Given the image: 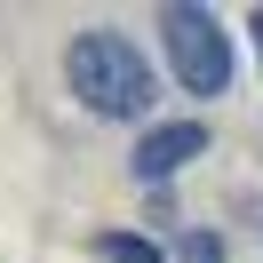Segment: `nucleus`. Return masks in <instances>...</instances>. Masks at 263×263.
<instances>
[{"label":"nucleus","instance_id":"obj_1","mask_svg":"<svg viewBox=\"0 0 263 263\" xmlns=\"http://www.w3.org/2000/svg\"><path fill=\"white\" fill-rule=\"evenodd\" d=\"M64 88L96 120H144L152 112V64H144V48H136L128 32H112V24H96V32H80L64 48Z\"/></svg>","mask_w":263,"mask_h":263},{"label":"nucleus","instance_id":"obj_2","mask_svg":"<svg viewBox=\"0 0 263 263\" xmlns=\"http://www.w3.org/2000/svg\"><path fill=\"white\" fill-rule=\"evenodd\" d=\"M160 40H167V72H176L183 96L231 88V32L215 8H160Z\"/></svg>","mask_w":263,"mask_h":263},{"label":"nucleus","instance_id":"obj_3","mask_svg":"<svg viewBox=\"0 0 263 263\" xmlns=\"http://www.w3.org/2000/svg\"><path fill=\"white\" fill-rule=\"evenodd\" d=\"M199 152H208V128H199V120H167V128H144V136H136L128 176L136 183H167V176H183Z\"/></svg>","mask_w":263,"mask_h":263},{"label":"nucleus","instance_id":"obj_4","mask_svg":"<svg viewBox=\"0 0 263 263\" xmlns=\"http://www.w3.org/2000/svg\"><path fill=\"white\" fill-rule=\"evenodd\" d=\"M96 263H167V255H160V239H144V231H104Z\"/></svg>","mask_w":263,"mask_h":263},{"label":"nucleus","instance_id":"obj_5","mask_svg":"<svg viewBox=\"0 0 263 263\" xmlns=\"http://www.w3.org/2000/svg\"><path fill=\"white\" fill-rule=\"evenodd\" d=\"M176 255H183V263H223V239H215V231H183Z\"/></svg>","mask_w":263,"mask_h":263},{"label":"nucleus","instance_id":"obj_6","mask_svg":"<svg viewBox=\"0 0 263 263\" xmlns=\"http://www.w3.org/2000/svg\"><path fill=\"white\" fill-rule=\"evenodd\" d=\"M247 32H255V56H263V8H255V16H247Z\"/></svg>","mask_w":263,"mask_h":263}]
</instances>
